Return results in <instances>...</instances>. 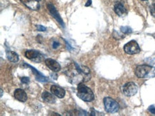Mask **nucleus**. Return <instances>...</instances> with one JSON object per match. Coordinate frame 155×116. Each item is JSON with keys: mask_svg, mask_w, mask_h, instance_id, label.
<instances>
[{"mask_svg": "<svg viewBox=\"0 0 155 116\" xmlns=\"http://www.w3.org/2000/svg\"><path fill=\"white\" fill-rule=\"evenodd\" d=\"M66 75L69 77V81L74 84L87 82L91 78V73L89 68L84 66H80L75 62L67 68Z\"/></svg>", "mask_w": 155, "mask_h": 116, "instance_id": "1", "label": "nucleus"}, {"mask_svg": "<svg viewBox=\"0 0 155 116\" xmlns=\"http://www.w3.org/2000/svg\"><path fill=\"white\" fill-rule=\"evenodd\" d=\"M77 96L82 101L86 102H91L94 99V95L92 90L85 86L83 83H79L77 86Z\"/></svg>", "mask_w": 155, "mask_h": 116, "instance_id": "2", "label": "nucleus"}, {"mask_svg": "<svg viewBox=\"0 0 155 116\" xmlns=\"http://www.w3.org/2000/svg\"><path fill=\"white\" fill-rule=\"evenodd\" d=\"M135 74L140 78H151L155 77V67L142 65L138 66L135 70Z\"/></svg>", "mask_w": 155, "mask_h": 116, "instance_id": "3", "label": "nucleus"}, {"mask_svg": "<svg viewBox=\"0 0 155 116\" xmlns=\"http://www.w3.org/2000/svg\"><path fill=\"white\" fill-rule=\"evenodd\" d=\"M104 105L105 111L109 113H117L120 109V105L118 103L112 98L106 97L104 98Z\"/></svg>", "mask_w": 155, "mask_h": 116, "instance_id": "4", "label": "nucleus"}, {"mask_svg": "<svg viewBox=\"0 0 155 116\" xmlns=\"http://www.w3.org/2000/svg\"><path fill=\"white\" fill-rule=\"evenodd\" d=\"M124 50L125 53L130 55L137 54L140 52V48L137 42L134 40L131 41L127 43V44H125V46H124Z\"/></svg>", "mask_w": 155, "mask_h": 116, "instance_id": "5", "label": "nucleus"}, {"mask_svg": "<svg viewBox=\"0 0 155 116\" xmlns=\"http://www.w3.org/2000/svg\"><path fill=\"white\" fill-rule=\"evenodd\" d=\"M138 91V87L134 83L129 82L125 84L123 87V93L126 96L131 97L137 94Z\"/></svg>", "mask_w": 155, "mask_h": 116, "instance_id": "6", "label": "nucleus"}, {"mask_svg": "<svg viewBox=\"0 0 155 116\" xmlns=\"http://www.w3.org/2000/svg\"><path fill=\"white\" fill-rule=\"evenodd\" d=\"M41 54L35 50H27L25 52V57L36 63H39L41 61Z\"/></svg>", "mask_w": 155, "mask_h": 116, "instance_id": "7", "label": "nucleus"}, {"mask_svg": "<svg viewBox=\"0 0 155 116\" xmlns=\"http://www.w3.org/2000/svg\"><path fill=\"white\" fill-rule=\"evenodd\" d=\"M47 7H48L49 12H50L51 14L53 16L54 18L56 19V20L57 21V22H59V24L61 25V27H62L63 28H64V23L62 19H61L60 15H59L58 11H57L56 8L54 7V6L53 5H51V4H49V5H47Z\"/></svg>", "mask_w": 155, "mask_h": 116, "instance_id": "8", "label": "nucleus"}, {"mask_svg": "<svg viewBox=\"0 0 155 116\" xmlns=\"http://www.w3.org/2000/svg\"><path fill=\"white\" fill-rule=\"evenodd\" d=\"M21 2L31 10H37L39 9L40 0H20Z\"/></svg>", "mask_w": 155, "mask_h": 116, "instance_id": "9", "label": "nucleus"}, {"mask_svg": "<svg viewBox=\"0 0 155 116\" xmlns=\"http://www.w3.org/2000/svg\"><path fill=\"white\" fill-rule=\"evenodd\" d=\"M45 64L49 69L54 72H58L61 70V66L58 62L51 58H47L45 60Z\"/></svg>", "mask_w": 155, "mask_h": 116, "instance_id": "10", "label": "nucleus"}, {"mask_svg": "<svg viewBox=\"0 0 155 116\" xmlns=\"http://www.w3.org/2000/svg\"><path fill=\"white\" fill-rule=\"evenodd\" d=\"M50 90L51 93L59 98H63L65 96V94H66V92H65L64 88H61L60 86L57 85L51 86Z\"/></svg>", "mask_w": 155, "mask_h": 116, "instance_id": "11", "label": "nucleus"}, {"mask_svg": "<svg viewBox=\"0 0 155 116\" xmlns=\"http://www.w3.org/2000/svg\"><path fill=\"white\" fill-rule=\"evenodd\" d=\"M23 65L24 66H25L26 67L30 68V69L32 71L34 74H35L36 79H37V80H39V81H41V82H47L49 80L48 78H47V77H45V76H44L40 72L38 71L37 69H35L33 66H30V65L27 64H24Z\"/></svg>", "mask_w": 155, "mask_h": 116, "instance_id": "12", "label": "nucleus"}, {"mask_svg": "<svg viewBox=\"0 0 155 116\" xmlns=\"http://www.w3.org/2000/svg\"><path fill=\"white\" fill-rule=\"evenodd\" d=\"M14 96H15V99H17V101L20 102H22V103H25V102L27 101V93H26L25 90L20 89V88L15 90V93H14Z\"/></svg>", "mask_w": 155, "mask_h": 116, "instance_id": "13", "label": "nucleus"}, {"mask_svg": "<svg viewBox=\"0 0 155 116\" xmlns=\"http://www.w3.org/2000/svg\"><path fill=\"white\" fill-rule=\"evenodd\" d=\"M114 11L120 17H124L127 14V10L122 3L117 2L114 5Z\"/></svg>", "mask_w": 155, "mask_h": 116, "instance_id": "14", "label": "nucleus"}, {"mask_svg": "<svg viewBox=\"0 0 155 116\" xmlns=\"http://www.w3.org/2000/svg\"><path fill=\"white\" fill-rule=\"evenodd\" d=\"M41 97H42V99L46 102V103L53 104L56 102V98H55L54 96L52 94L49 93L47 91H45L42 94H41Z\"/></svg>", "mask_w": 155, "mask_h": 116, "instance_id": "15", "label": "nucleus"}, {"mask_svg": "<svg viewBox=\"0 0 155 116\" xmlns=\"http://www.w3.org/2000/svg\"><path fill=\"white\" fill-rule=\"evenodd\" d=\"M7 54V57L8 58V60H9L10 61L13 62V63H17L19 61V56L17 53L12 52V51H7L6 52Z\"/></svg>", "mask_w": 155, "mask_h": 116, "instance_id": "16", "label": "nucleus"}, {"mask_svg": "<svg viewBox=\"0 0 155 116\" xmlns=\"http://www.w3.org/2000/svg\"><path fill=\"white\" fill-rule=\"evenodd\" d=\"M121 31H122V33H124V34H130V33H132V29L130 28V27H121Z\"/></svg>", "mask_w": 155, "mask_h": 116, "instance_id": "17", "label": "nucleus"}, {"mask_svg": "<svg viewBox=\"0 0 155 116\" xmlns=\"http://www.w3.org/2000/svg\"><path fill=\"white\" fill-rule=\"evenodd\" d=\"M150 9L151 14H152L153 17L155 18V0L153 2V3L152 4V5H150Z\"/></svg>", "mask_w": 155, "mask_h": 116, "instance_id": "18", "label": "nucleus"}, {"mask_svg": "<svg viewBox=\"0 0 155 116\" xmlns=\"http://www.w3.org/2000/svg\"><path fill=\"white\" fill-rule=\"evenodd\" d=\"M21 82L22 83L28 84L29 83V78L28 77H22L21 78Z\"/></svg>", "mask_w": 155, "mask_h": 116, "instance_id": "19", "label": "nucleus"}, {"mask_svg": "<svg viewBox=\"0 0 155 116\" xmlns=\"http://www.w3.org/2000/svg\"><path fill=\"white\" fill-rule=\"evenodd\" d=\"M37 29L39 31H45L47 30L46 27L41 26V25H37Z\"/></svg>", "mask_w": 155, "mask_h": 116, "instance_id": "20", "label": "nucleus"}, {"mask_svg": "<svg viewBox=\"0 0 155 116\" xmlns=\"http://www.w3.org/2000/svg\"><path fill=\"white\" fill-rule=\"evenodd\" d=\"M148 111H150L151 113L153 114V115H155V107L154 105H150V107H149Z\"/></svg>", "mask_w": 155, "mask_h": 116, "instance_id": "21", "label": "nucleus"}, {"mask_svg": "<svg viewBox=\"0 0 155 116\" xmlns=\"http://www.w3.org/2000/svg\"><path fill=\"white\" fill-rule=\"evenodd\" d=\"M59 46H60V44H59L58 41H54V42L53 43L52 47H53L54 49H57Z\"/></svg>", "mask_w": 155, "mask_h": 116, "instance_id": "22", "label": "nucleus"}, {"mask_svg": "<svg viewBox=\"0 0 155 116\" xmlns=\"http://www.w3.org/2000/svg\"><path fill=\"white\" fill-rule=\"evenodd\" d=\"M92 0H88V1H87V2L85 4V6H86V7H89V6H90L91 5H92Z\"/></svg>", "mask_w": 155, "mask_h": 116, "instance_id": "23", "label": "nucleus"}, {"mask_svg": "<svg viewBox=\"0 0 155 116\" xmlns=\"http://www.w3.org/2000/svg\"><path fill=\"white\" fill-rule=\"evenodd\" d=\"M0 90H1V97H2V96H3V90H2V89H1Z\"/></svg>", "mask_w": 155, "mask_h": 116, "instance_id": "24", "label": "nucleus"}, {"mask_svg": "<svg viewBox=\"0 0 155 116\" xmlns=\"http://www.w3.org/2000/svg\"><path fill=\"white\" fill-rule=\"evenodd\" d=\"M142 1H147V0H142Z\"/></svg>", "mask_w": 155, "mask_h": 116, "instance_id": "25", "label": "nucleus"}]
</instances>
